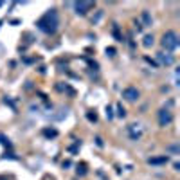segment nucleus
Instances as JSON below:
<instances>
[{
	"label": "nucleus",
	"instance_id": "1",
	"mask_svg": "<svg viewBox=\"0 0 180 180\" xmlns=\"http://www.w3.org/2000/svg\"><path fill=\"white\" fill-rule=\"evenodd\" d=\"M36 25L40 27L41 31H45V33H51V34H52V33L58 29V15H56V9H51L49 13H45L40 20H38Z\"/></svg>",
	"mask_w": 180,
	"mask_h": 180
},
{
	"label": "nucleus",
	"instance_id": "2",
	"mask_svg": "<svg viewBox=\"0 0 180 180\" xmlns=\"http://www.w3.org/2000/svg\"><path fill=\"white\" fill-rule=\"evenodd\" d=\"M162 47L166 49V51H175L177 47H178V34L175 33V31H168V33H164V36H162Z\"/></svg>",
	"mask_w": 180,
	"mask_h": 180
},
{
	"label": "nucleus",
	"instance_id": "3",
	"mask_svg": "<svg viewBox=\"0 0 180 180\" xmlns=\"http://www.w3.org/2000/svg\"><path fill=\"white\" fill-rule=\"evenodd\" d=\"M173 122V114L168 108H160L159 110V124L160 126H169Z\"/></svg>",
	"mask_w": 180,
	"mask_h": 180
},
{
	"label": "nucleus",
	"instance_id": "4",
	"mask_svg": "<svg viewBox=\"0 0 180 180\" xmlns=\"http://www.w3.org/2000/svg\"><path fill=\"white\" fill-rule=\"evenodd\" d=\"M140 96V92L135 88V86H126L124 90H122V97L126 101H130V103H133V101H137Z\"/></svg>",
	"mask_w": 180,
	"mask_h": 180
},
{
	"label": "nucleus",
	"instance_id": "5",
	"mask_svg": "<svg viewBox=\"0 0 180 180\" xmlns=\"http://www.w3.org/2000/svg\"><path fill=\"white\" fill-rule=\"evenodd\" d=\"M92 7H94L92 2H74V9H76L78 15H86Z\"/></svg>",
	"mask_w": 180,
	"mask_h": 180
},
{
	"label": "nucleus",
	"instance_id": "6",
	"mask_svg": "<svg viewBox=\"0 0 180 180\" xmlns=\"http://www.w3.org/2000/svg\"><path fill=\"white\" fill-rule=\"evenodd\" d=\"M157 58H159L160 63H164V65H171V63H173V58H171L169 54H164V52H159Z\"/></svg>",
	"mask_w": 180,
	"mask_h": 180
},
{
	"label": "nucleus",
	"instance_id": "7",
	"mask_svg": "<svg viewBox=\"0 0 180 180\" xmlns=\"http://www.w3.org/2000/svg\"><path fill=\"white\" fill-rule=\"evenodd\" d=\"M168 155H162V157H155V159H150L148 162L150 164H164V162H168Z\"/></svg>",
	"mask_w": 180,
	"mask_h": 180
},
{
	"label": "nucleus",
	"instance_id": "8",
	"mask_svg": "<svg viewBox=\"0 0 180 180\" xmlns=\"http://www.w3.org/2000/svg\"><path fill=\"white\" fill-rule=\"evenodd\" d=\"M142 43H144V47H151V45L155 43V38H153V34H146Z\"/></svg>",
	"mask_w": 180,
	"mask_h": 180
},
{
	"label": "nucleus",
	"instance_id": "9",
	"mask_svg": "<svg viewBox=\"0 0 180 180\" xmlns=\"http://www.w3.org/2000/svg\"><path fill=\"white\" fill-rule=\"evenodd\" d=\"M140 18H142V22H144V25H151V16H150V13H148V11H142Z\"/></svg>",
	"mask_w": 180,
	"mask_h": 180
},
{
	"label": "nucleus",
	"instance_id": "10",
	"mask_svg": "<svg viewBox=\"0 0 180 180\" xmlns=\"http://www.w3.org/2000/svg\"><path fill=\"white\" fill-rule=\"evenodd\" d=\"M43 135H47V137H56L58 132H56V130H43Z\"/></svg>",
	"mask_w": 180,
	"mask_h": 180
},
{
	"label": "nucleus",
	"instance_id": "11",
	"mask_svg": "<svg viewBox=\"0 0 180 180\" xmlns=\"http://www.w3.org/2000/svg\"><path fill=\"white\" fill-rule=\"evenodd\" d=\"M0 142H2V144H5V146H11V142H9V140L5 139L4 135H0Z\"/></svg>",
	"mask_w": 180,
	"mask_h": 180
},
{
	"label": "nucleus",
	"instance_id": "12",
	"mask_svg": "<svg viewBox=\"0 0 180 180\" xmlns=\"http://www.w3.org/2000/svg\"><path fill=\"white\" fill-rule=\"evenodd\" d=\"M117 115H119V117H124V108H122V106H117Z\"/></svg>",
	"mask_w": 180,
	"mask_h": 180
},
{
	"label": "nucleus",
	"instance_id": "13",
	"mask_svg": "<svg viewBox=\"0 0 180 180\" xmlns=\"http://www.w3.org/2000/svg\"><path fill=\"white\" fill-rule=\"evenodd\" d=\"M106 52H108L110 56H114V54H115V49H114V47H110V49H106Z\"/></svg>",
	"mask_w": 180,
	"mask_h": 180
},
{
	"label": "nucleus",
	"instance_id": "14",
	"mask_svg": "<svg viewBox=\"0 0 180 180\" xmlns=\"http://www.w3.org/2000/svg\"><path fill=\"white\" fill-rule=\"evenodd\" d=\"M169 151H173V153H177L178 151V146L175 144V146H169Z\"/></svg>",
	"mask_w": 180,
	"mask_h": 180
},
{
	"label": "nucleus",
	"instance_id": "15",
	"mask_svg": "<svg viewBox=\"0 0 180 180\" xmlns=\"http://www.w3.org/2000/svg\"><path fill=\"white\" fill-rule=\"evenodd\" d=\"M88 119H90V121H96L97 117H96V114H94V115H92V114H88Z\"/></svg>",
	"mask_w": 180,
	"mask_h": 180
},
{
	"label": "nucleus",
	"instance_id": "16",
	"mask_svg": "<svg viewBox=\"0 0 180 180\" xmlns=\"http://www.w3.org/2000/svg\"><path fill=\"white\" fill-rule=\"evenodd\" d=\"M96 142H97V146H103V140H101L99 137H96Z\"/></svg>",
	"mask_w": 180,
	"mask_h": 180
}]
</instances>
